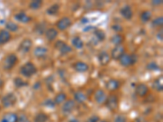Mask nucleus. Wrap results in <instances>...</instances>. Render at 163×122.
<instances>
[{
	"label": "nucleus",
	"instance_id": "obj_16",
	"mask_svg": "<svg viewBox=\"0 0 163 122\" xmlns=\"http://www.w3.org/2000/svg\"><path fill=\"white\" fill-rule=\"evenodd\" d=\"M149 89L148 87V86L144 83H140L136 86V95H138L139 97H144L148 95Z\"/></svg>",
	"mask_w": 163,
	"mask_h": 122
},
{
	"label": "nucleus",
	"instance_id": "obj_30",
	"mask_svg": "<svg viewBox=\"0 0 163 122\" xmlns=\"http://www.w3.org/2000/svg\"><path fill=\"white\" fill-rule=\"evenodd\" d=\"M49 116L44 112H39L34 118V122H48Z\"/></svg>",
	"mask_w": 163,
	"mask_h": 122
},
{
	"label": "nucleus",
	"instance_id": "obj_31",
	"mask_svg": "<svg viewBox=\"0 0 163 122\" xmlns=\"http://www.w3.org/2000/svg\"><path fill=\"white\" fill-rule=\"evenodd\" d=\"M43 2L42 0H34L29 3V7L31 10L36 11V10H39L41 7H43Z\"/></svg>",
	"mask_w": 163,
	"mask_h": 122
},
{
	"label": "nucleus",
	"instance_id": "obj_13",
	"mask_svg": "<svg viewBox=\"0 0 163 122\" xmlns=\"http://www.w3.org/2000/svg\"><path fill=\"white\" fill-rule=\"evenodd\" d=\"M121 87V82L118 79H114V78H110L109 81H107L105 84V88L110 92L116 91L117 90Z\"/></svg>",
	"mask_w": 163,
	"mask_h": 122
},
{
	"label": "nucleus",
	"instance_id": "obj_26",
	"mask_svg": "<svg viewBox=\"0 0 163 122\" xmlns=\"http://www.w3.org/2000/svg\"><path fill=\"white\" fill-rule=\"evenodd\" d=\"M73 98H74V101H76L78 104H84L87 100L86 95L82 91L75 92L74 95H73Z\"/></svg>",
	"mask_w": 163,
	"mask_h": 122
},
{
	"label": "nucleus",
	"instance_id": "obj_45",
	"mask_svg": "<svg viewBox=\"0 0 163 122\" xmlns=\"http://www.w3.org/2000/svg\"><path fill=\"white\" fill-rule=\"evenodd\" d=\"M88 21L89 20L87 18H86V17H83V18L81 20V22L82 23V24H86V23H88Z\"/></svg>",
	"mask_w": 163,
	"mask_h": 122
},
{
	"label": "nucleus",
	"instance_id": "obj_21",
	"mask_svg": "<svg viewBox=\"0 0 163 122\" xmlns=\"http://www.w3.org/2000/svg\"><path fill=\"white\" fill-rule=\"evenodd\" d=\"M48 30L47 29V25H46L45 22H40L38 23L34 28V32L38 35H43L45 34L46 30Z\"/></svg>",
	"mask_w": 163,
	"mask_h": 122
},
{
	"label": "nucleus",
	"instance_id": "obj_32",
	"mask_svg": "<svg viewBox=\"0 0 163 122\" xmlns=\"http://www.w3.org/2000/svg\"><path fill=\"white\" fill-rule=\"evenodd\" d=\"M14 86H16V88H22V87H25V86H29V83L27 81H25V80H23L21 77H16L13 81Z\"/></svg>",
	"mask_w": 163,
	"mask_h": 122
},
{
	"label": "nucleus",
	"instance_id": "obj_18",
	"mask_svg": "<svg viewBox=\"0 0 163 122\" xmlns=\"http://www.w3.org/2000/svg\"><path fill=\"white\" fill-rule=\"evenodd\" d=\"M14 19L22 24H28L32 20V18L25 12H18L14 16Z\"/></svg>",
	"mask_w": 163,
	"mask_h": 122
},
{
	"label": "nucleus",
	"instance_id": "obj_19",
	"mask_svg": "<svg viewBox=\"0 0 163 122\" xmlns=\"http://www.w3.org/2000/svg\"><path fill=\"white\" fill-rule=\"evenodd\" d=\"M58 35H59L58 30H56L55 28H49L45 32L46 39L49 42H53L54 40H56Z\"/></svg>",
	"mask_w": 163,
	"mask_h": 122
},
{
	"label": "nucleus",
	"instance_id": "obj_27",
	"mask_svg": "<svg viewBox=\"0 0 163 122\" xmlns=\"http://www.w3.org/2000/svg\"><path fill=\"white\" fill-rule=\"evenodd\" d=\"M72 45L74 48H76L77 50H80V49L83 48L84 42L79 36H75L72 39Z\"/></svg>",
	"mask_w": 163,
	"mask_h": 122
},
{
	"label": "nucleus",
	"instance_id": "obj_6",
	"mask_svg": "<svg viewBox=\"0 0 163 122\" xmlns=\"http://www.w3.org/2000/svg\"><path fill=\"white\" fill-rule=\"evenodd\" d=\"M106 105V108L111 112L116 111L118 108V105H119V100L118 97L116 95H110L109 97H107V100L104 103Z\"/></svg>",
	"mask_w": 163,
	"mask_h": 122
},
{
	"label": "nucleus",
	"instance_id": "obj_48",
	"mask_svg": "<svg viewBox=\"0 0 163 122\" xmlns=\"http://www.w3.org/2000/svg\"><path fill=\"white\" fill-rule=\"evenodd\" d=\"M100 122H109V121H107V120H101Z\"/></svg>",
	"mask_w": 163,
	"mask_h": 122
},
{
	"label": "nucleus",
	"instance_id": "obj_46",
	"mask_svg": "<svg viewBox=\"0 0 163 122\" xmlns=\"http://www.w3.org/2000/svg\"><path fill=\"white\" fill-rule=\"evenodd\" d=\"M3 86H4V81H3V80L0 78V89H2Z\"/></svg>",
	"mask_w": 163,
	"mask_h": 122
},
{
	"label": "nucleus",
	"instance_id": "obj_37",
	"mask_svg": "<svg viewBox=\"0 0 163 122\" xmlns=\"http://www.w3.org/2000/svg\"><path fill=\"white\" fill-rule=\"evenodd\" d=\"M43 105L47 108H54L56 107V104H55L54 100H51V99H48L46 100L45 101L43 102Z\"/></svg>",
	"mask_w": 163,
	"mask_h": 122
},
{
	"label": "nucleus",
	"instance_id": "obj_10",
	"mask_svg": "<svg viewBox=\"0 0 163 122\" xmlns=\"http://www.w3.org/2000/svg\"><path fill=\"white\" fill-rule=\"evenodd\" d=\"M76 108V103H75L74 100H66L65 103L62 105V108H61V111L65 115H69L73 112V110Z\"/></svg>",
	"mask_w": 163,
	"mask_h": 122
},
{
	"label": "nucleus",
	"instance_id": "obj_3",
	"mask_svg": "<svg viewBox=\"0 0 163 122\" xmlns=\"http://www.w3.org/2000/svg\"><path fill=\"white\" fill-rule=\"evenodd\" d=\"M138 61V55L135 53L133 54H127L125 53L121 59H119L120 64L123 67H131L132 65H135L136 62Z\"/></svg>",
	"mask_w": 163,
	"mask_h": 122
},
{
	"label": "nucleus",
	"instance_id": "obj_25",
	"mask_svg": "<svg viewBox=\"0 0 163 122\" xmlns=\"http://www.w3.org/2000/svg\"><path fill=\"white\" fill-rule=\"evenodd\" d=\"M153 88L157 92H162L163 91V84H162V76L159 77L158 78L154 80L153 82Z\"/></svg>",
	"mask_w": 163,
	"mask_h": 122
},
{
	"label": "nucleus",
	"instance_id": "obj_8",
	"mask_svg": "<svg viewBox=\"0 0 163 122\" xmlns=\"http://www.w3.org/2000/svg\"><path fill=\"white\" fill-rule=\"evenodd\" d=\"M73 21L68 16H64L56 22L57 29L61 31H65L72 26Z\"/></svg>",
	"mask_w": 163,
	"mask_h": 122
},
{
	"label": "nucleus",
	"instance_id": "obj_22",
	"mask_svg": "<svg viewBox=\"0 0 163 122\" xmlns=\"http://www.w3.org/2000/svg\"><path fill=\"white\" fill-rule=\"evenodd\" d=\"M18 120V115L16 113L9 112L2 116L0 122H17Z\"/></svg>",
	"mask_w": 163,
	"mask_h": 122
},
{
	"label": "nucleus",
	"instance_id": "obj_12",
	"mask_svg": "<svg viewBox=\"0 0 163 122\" xmlns=\"http://www.w3.org/2000/svg\"><path fill=\"white\" fill-rule=\"evenodd\" d=\"M120 14L121 16L127 20H131L133 18L134 12L132 10V7L129 5H125L121 8L120 10Z\"/></svg>",
	"mask_w": 163,
	"mask_h": 122
},
{
	"label": "nucleus",
	"instance_id": "obj_33",
	"mask_svg": "<svg viewBox=\"0 0 163 122\" xmlns=\"http://www.w3.org/2000/svg\"><path fill=\"white\" fill-rule=\"evenodd\" d=\"M5 27H6L7 30L9 33L10 32L15 33V32L19 30V25L16 23L13 22V21H8V22H7V24L5 25Z\"/></svg>",
	"mask_w": 163,
	"mask_h": 122
},
{
	"label": "nucleus",
	"instance_id": "obj_15",
	"mask_svg": "<svg viewBox=\"0 0 163 122\" xmlns=\"http://www.w3.org/2000/svg\"><path fill=\"white\" fill-rule=\"evenodd\" d=\"M94 100L95 103L98 104H104L107 100L106 93L104 92V90L98 89L94 94Z\"/></svg>",
	"mask_w": 163,
	"mask_h": 122
},
{
	"label": "nucleus",
	"instance_id": "obj_38",
	"mask_svg": "<svg viewBox=\"0 0 163 122\" xmlns=\"http://www.w3.org/2000/svg\"><path fill=\"white\" fill-rule=\"evenodd\" d=\"M85 122H100V116L96 115L91 116L90 117L86 119Z\"/></svg>",
	"mask_w": 163,
	"mask_h": 122
},
{
	"label": "nucleus",
	"instance_id": "obj_43",
	"mask_svg": "<svg viewBox=\"0 0 163 122\" xmlns=\"http://www.w3.org/2000/svg\"><path fill=\"white\" fill-rule=\"evenodd\" d=\"M157 39L159 41H162V30H161V31H159L157 33Z\"/></svg>",
	"mask_w": 163,
	"mask_h": 122
},
{
	"label": "nucleus",
	"instance_id": "obj_14",
	"mask_svg": "<svg viewBox=\"0 0 163 122\" xmlns=\"http://www.w3.org/2000/svg\"><path fill=\"white\" fill-rule=\"evenodd\" d=\"M49 53V50L46 47L39 46L34 50V55L38 59H44Z\"/></svg>",
	"mask_w": 163,
	"mask_h": 122
},
{
	"label": "nucleus",
	"instance_id": "obj_1",
	"mask_svg": "<svg viewBox=\"0 0 163 122\" xmlns=\"http://www.w3.org/2000/svg\"><path fill=\"white\" fill-rule=\"evenodd\" d=\"M20 72L23 77H26V78H30V77H33L34 75L37 74L38 68H37V67L34 63L27 62V63H25L24 65L20 67Z\"/></svg>",
	"mask_w": 163,
	"mask_h": 122
},
{
	"label": "nucleus",
	"instance_id": "obj_17",
	"mask_svg": "<svg viewBox=\"0 0 163 122\" xmlns=\"http://www.w3.org/2000/svg\"><path fill=\"white\" fill-rule=\"evenodd\" d=\"M73 68L77 72H86L89 70V65L83 61H77L73 64Z\"/></svg>",
	"mask_w": 163,
	"mask_h": 122
},
{
	"label": "nucleus",
	"instance_id": "obj_39",
	"mask_svg": "<svg viewBox=\"0 0 163 122\" xmlns=\"http://www.w3.org/2000/svg\"><path fill=\"white\" fill-rule=\"evenodd\" d=\"M114 122H127V120L125 116L118 115L114 119Z\"/></svg>",
	"mask_w": 163,
	"mask_h": 122
},
{
	"label": "nucleus",
	"instance_id": "obj_9",
	"mask_svg": "<svg viewBox=\"0 0 163 122\" xmlns=\"http://www.w3.org/2000/svg\"><path fill=\"white\" fill-rule=\"evenodd\" d=\"M126 53V49L122 45L115 46L112 49L111 53H110V57L111 59H114V60H119L121 59V57Z\"/></svg>",
	"mask_w": 163,
	"mask_h": 122
},
{
	"label": "nucleus",
	"instance_id": "obj_40",
	"mask_svg": "<svg viewBox=\"0 0 163 122\" xmlns=\"http://www.w3.org/2000/svg\"><path fill=\"white\" fill-rule=\"evenodd\" d=\"M17 122H30V120L28 119V117L25 114H21L20 116H18V120Z\"/></svg>",
	"mask_w": 163,
	"mask_h": 122
},
{
	"label": "nucleus",
	"instance_id": "obj_41",
	"mask_svg": "<svg viewBox=\"0 0 163 122\" xmlns=\"http://www.w3.org/2000/svg\"><path fill=\"white\" fill-rule=\"evenodd\" d=\"M112 29L115 32H117V33H120V32H122L123 30V28H122V25H118V24L112 25Z\"/></svg>",
	"mask_w": 163,
	"mask_h": 122
},
{
	"label": "nucleus",
	"instance_id": "obj_49",
	"mask_svg": "<svg viewBox=\"0 0 163 122\" xmlns=\"http://www.w3.org/2000/svg\"><path fill=\"white\" fill-rule=\"evenodd\" d=\"M0 109H1V108H0Z\"/></svg>",
	"mask_w": 163,
	"mask_h": 122
},
{
	"label": "nucleus",
	"instance_id": "obj_5",
	"mask_svg": "<svg viewBox=\"0 0 163 122\" xmlns=\"http://www.w3.org/2000/svg\"><path fill=\"white\" fill-rule=\"evenodd\" d=\"M55 48L58 51L61 53L62 55H68L69 54L70 52L73 51V48L71 46H69L68 43H66L65 42L61 40H58L56 42L54 45Z\"/></svg>",
	"mask_w": 163,
	"mask_h": 122
},
{
	"label": "nucleus",
	"instance_id": "obj_11",
	"mask_svg": "<svg viewBox=\"0 0 163 122\" xmlns=\"http://www.w3.org/2000/svg\"><path fill=\"white\" fill-rule=\"evenodd\" d=\"M98 60L99 63L101 66H107L109 63L110 60H111V57H110V54L108 53L106 51H101L98 54Z\"/></svg>",
	"mask_w": 163,
	"mask_h": 122
},
{
	"label": "nucleus",
	"instance_id": "obj_23",
	"mask_svg": "<svg viewBox=\"0 0 163 122\" xmlns=\"http://www.w3.org/2000/svg\"><path fill=\"white\" fill-rule=\"evenodd\" d=\"M60 10H61V6L58 3H54L46 10V13L48 16H56L59 14Z\"/></svg>",
	"mask_w": 163,
	"mask_h": 122
},
{
	"label": "nucleus",
	"instance_id": "obj_28",
	"mask_svg": "<svg viewBox=\"0 0 163 122\" xmlns=\"http://www.w3.org/2000/svg\"><path fill=\"white\" fill-rule=\"evenodd\" d=\"M152 12L148 10H144L140 15V19L143 23H148L152 19Z\"/></svg>",
	"mask_w": 163,
	"mask_h": 122
},
{
	"label": "nucleus",
	"instance_id": "obj_20",
	"mask_svg": "<svg viewBox=\"0 0 163 122\" xmlns=\"http://www.w3.org/2000/svg\"><path fill=\"white\" fill-rule=\"evenodd\" d=\"M11 35L9 32L6 30H0V46L5 45L11 40Z\"/></svg>",
	"mask_w": 163,
	"mask_h": 122
},
{
	"label": "nucleus",
	"instance_id": "obj_47",
	"mask_svg": "<svg viewBox=\"0 0 163 122\" xmlns=\"http://www.w3.org/2000/svg\"><path fill=\"white\" fill-rule=\"evenodd\" d=\"M69 122H78V120H77V119H76V118H75V119H74V118H73L72 120H69Z\"/></svg>",
	"mask_w": 163,
	"mask_h": 122
},
{
	"label": "nucleus",
	"instance_id": "obj_36",
	"mask_svg": "<svg viewBox=\"0 0 163 122\" xmlns=\"http://www.w3.org/2000/svg\"><path fill=\"white\" fill-rule=\"evenodd\" d=\"M163 24V17L162 16H158L157 18L153 19L152 21V25L153 27H161Z\"/></svg>",
	"mask_w": 163,
	"mask_h": 122
},
{
	"label": "nucleus",
	"instance_id": "obj_4",
	"mask_svg": "<svg viewBox=\"0 0 163 122\" xmlns=\"http://www.w3.org/2000/svg\"><path fill=\"white\" fill-rule=\"evenodd\" d=\"M17 102V97L14 93H8L5 95L1 100V103L3 108H8L11 107H13Z\"/></svg>",
	"mask_w": 163,
	"mask_h": 122
},
{
	"label": "nucleus",
	"instance_id": "obj_35",
	"mask_svg": "<svg viewBox=\"0 0 163 122\" xmlns=\"http://www.w3.org/2000/svg\"><path fill=\"white\" fill-rule=\"evenodd\" d=\"M146 69L148 71H157L160 70V66L156 63V62H149L148 63H147L146 65Z\"/></svg>",
	"mask_w": 163,
	"mask_h": 122
},
{
	"label": "nucleus",
	"instance_id": "obj_29",
	"mask_svg": "<svg viewBox=\"0 0 163 122\" xmlns=\"http://www.w3.org/2000/svg\"><path fill=\"white\" fill-rule=\"evenodd\" d=\"M110 41H111V43H113V45L119 46L122 45V43H123L124 38H123V36H122V34H113V36L110 38Z\"/></svg>",
	"mask_w": 163,
	"mask_h": 122
},
{
	"label": "nucleus",
	"instance_id": "obj_44",
	"mask_svg": "<svg viewBox=\"0 0 163 122\" xmlns=\"http://www.w3.org/2000/svg\"><path fill=\"white\" fill-rule=\"evenodd\" d=\"M40 87H41V83L39 82V81H38L37 83L34 84V89H36V90H38V89H39Z\"/></svg>",
	"mask_w": 163,
	"mask_h": 122
},
{
	"label": "nucleus",
	"instance_id": "obj_2",
	"mask_svg": "<svg viewBox=\"0 0 163 122\" xmlns=\"http://www.w3.org/2000/svg\"><path fill=\"white\" fill-rule=\"evenodd\" d=\"M18 63V56L16 54H8L5 57L2 63V68L5 71H10Z\"/></svg>",
	"mask_w": 163,
	"mask_h": 122
},
{
	"label": "nucleus",
	"instance_id": "obj_24",
	"mask_svg": "<svg viewBox=\"0 0 163 122\" xmlns=\"http://www.w3.org/2000/svg\"><path fill=\"white\" fill-rule=\"evenodd\" d=\"M53 100H54L56 105H60L61 104H64L67 100V95L63 91H61L55 96V99Z\"/></svg>",
	"mask_w": 163,
	"mask_h": 122
},
{
	"label": "nucleus",
	"instance_id": "obj_7",
	"mask_svg": "<svg viewBox=\"0 0 163 122\" xmlns=\"http://www.w3.org/2000/svg\"><path fill=\"white\" fill-rule=\"evenodd\" d=\"M32 47H33V41L30 39L26 38V39H23L19 44L18 51L22 54H27L30 51Z\"/></svg>",
	"mask_w": 163,
	"mask_h": 122
},
{
	"label": "nucleus",
	"instance_id": "obj_34",
	"mask_svg": "<svg viewBox=\"0 0 163 122\" xmlns=\"http://www.w3.org/2000/svg\"><path fill=\"white\" fill-rule=\"evenodd\" d=\"M94 35L99 42H104L106 39V34L102 30H95L94 31Z\"/></svg>",
	"mask_w": 163,
	"mask_h": 122
},
{
	"label": "nucleus",
	"instance_id": "obj_42",
	"mask_svg": "<svg viewBox=\"0 0 163 122\" xmlns=\"http://www.w3.org/2000/svg\"><path fill=\"white\" fill-rule=\"evenodd\" d=\"M162 3V1L161 0H155V1H153L152 4L153 6H159Z\"/></svg>",
	"mask_w": 163,
	"mask_h": 122
}]
</instances>
